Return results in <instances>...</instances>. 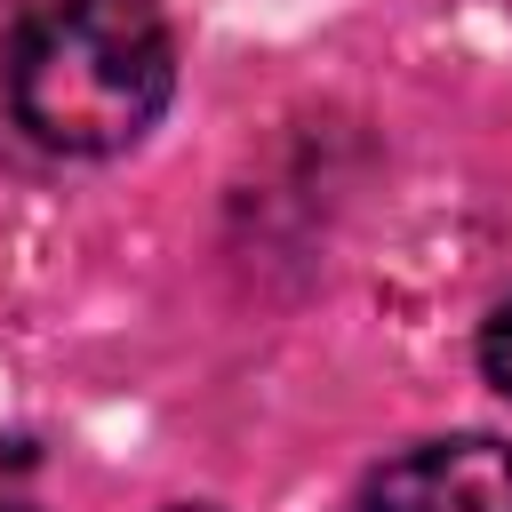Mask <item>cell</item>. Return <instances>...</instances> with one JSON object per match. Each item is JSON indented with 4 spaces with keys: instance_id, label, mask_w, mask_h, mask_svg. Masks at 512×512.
Masks as SVG:
<instances>
[{
    "instance_id": "1",
    "label": "cell",
    "mask_w": 512,
    "mask_h": 512,
    "mask_svg": "<svg viewBox=\"0 0 512 512\" xmlns=\"http://www.w3.org/2000/svg\"><path fill=\"white\" fill-rule=\"evenodd\" d=\"M176 96L160 0H40L8 40V112L40 152L112 160Z\"/></svg>"
},
{
    "instance_id": "2",
    "label": "cell",
    "mask_w": 512,
    "mask_h": 512,
    "mask_svg": "<svg viewBox=\"0 0 512 512\" xmlns=\"http://www.w3.org/2000/svg\"><path fill=\"white\" fill-rule=\"evenodd\" d=\"M360 512H512V448L496 432L416 440L368 472Z\"/></svg>"
},
{
    "instance_id": "3",
    "label": "cell",
    "mask_w": 512,
    "mask_h": 512,
    "mask_svg": "<svg viewBox=\"0 0 512 512\" xmlns=\"http://www.w3.org/2000/svg\"><path fill=\"white\" fill-rule=\"evenodd\" d=\"M480 376L512 400V288L488 304V320H480Z\"/></svg>"
},
{
    "instance_id": "4",
    "label": "cell",
    "mask_w": 512,
    "mask_h": 512,
    "mask_svg": "<svg viewBox=\"0 0 512 512\" xmlns=\"http://www.w3.org/2000/svg\"><path fill=\"white\" fill-rule=\"evenodd\" d=\"M168 512H216V504H168Z\"/></svg>"
}]
</instances>
